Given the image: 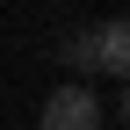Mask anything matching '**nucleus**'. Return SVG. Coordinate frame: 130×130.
Here are the masks:
<instances>
[{
	"label": "nucleus",
	"instance_id": "f03ea898",
	"mask_svg": "<svg viewBox=\"0 0 130 130\" xmlns=\"http://www.w3.org/2000/svg\"><path fill=\"white\" fill-rule=\"evenodd\" d=\"M101 123H108V108L94 101L87 79H72V87H58L51 101H43V123L36 130H101Z\"/></svg>",
	"mask_w": 130,
	"mask_h": 130
},
{
	"label": "nucleus",
	"instance_id": "f257e3e1",
	"mask_svg": "<svg viewBox=\"0 0 130 130\" xmlns=\"http://www.w3.org/2000/svg\"><path fill=\"white\" fill-rule=\"evenodd\" d=\"M58 58L72 72H130V29H123V14H108L94 29H72L58 43Z\"/></svg>",
	"mask_w": 130,
	"mask_h": 130
}]
</instances>
